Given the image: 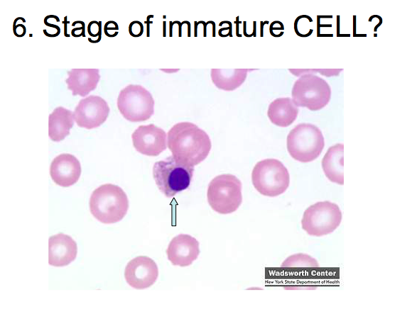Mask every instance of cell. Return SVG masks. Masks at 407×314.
<instances>
[{"label":"cell","mask_w":407,"mask_h":314,"mask_svg":"<svg viewBox=\"0 0 407 314\" xmlns=\"http://www.w3.org/2000/svg\"><path fill=\"white\" fill-rule=\"evenodd\" d=\"M117 107L125 119L131 122L144 121L154 113V100L141 85L129 84L121 90Z\"/></svg>","instance_id":"ba28073f"},{"label":"cell","mask_w":407,"mask_h":314,"mask_svg":"<svg viewBox=\"0 0 407 314\" xmlns=\"http://www.w3.org/2000/svg\"><path fill=\"white\" fill-rule=\"evenodd\" d=\"M158 276L156 262L148 257L139 256L128 262L124 270L127 284L136 289H145L153 285Z\"/></svg>","instance_id":"7c38bea8"},{"label":"cell","mask_w":407,"mask_h":314,"mask_svg":"<svg viewBox=\"0 0 407 314\" xmlns=\"http://www.w3.org/2000/svg\"><path fill=\"white\" fill-rule=\"evenodd\" d=\"M341 220L340 207L335 203L325 201L315 203L305 211L301 225L308 235L321 237L335 231Z\"/></svg>","instance_id":"9c48e42d"},{"label":"cell","mask_w":407,"mask_h":314,"mask_svg":"<svg viewBox=\"0 0 407 314\" xmlns=\"http://www.w3.org/2000/svg\"><path fill=\"white\" fill-rule=\"evenodd\" d=\"M167 147L175 159L194 167L207 157L212 144L207 133L197 125L180 122L168 130Z\"/></svg>","instance_id":"6da1fadb"},{"label":"cell","mask_w":407,"mask_h":314,"mask_svg":"<svg viewBox=\"0 0 407 314\" xmlns=\"http://www.w3.org/2000/svg\"><path fill=\"white\" fill-rule=\"evenodd\" d=\"M199 253L198 241L187 234L174 237L166 249L168 260L173 265L180 267L190 265L197 258Z\"/></svg>","instance_id":"4fadbf2b"},{"label":"cell","mask_w":407,"mask_h":314,"mask_svg":"<svg viewBox=\"0 0 407 314\" xmlns=\"http://www.w3.org/2000/svg\"><path fill=\"white\" fill-rule=\"evenodd\" d=\"M77 246L69 235L58 233L48 240V263L53 267H65L76 258Z\"/></svg>","instance_id":"9a60e30c"},{"label":"cell","mask_w":407,"mask_h":314,"mask_svg":"<svg viewBox=\"0 0 407 314\" xmlns=\"http://www.w3.org/2000/svg\"><path fill=\"white\" fill-rule=\"evenodd\" d=\"M64 35L65 37H69L70 35L67 33V24L69 23V21H67V16L64 17Z\"/></svg>","instance_id":"83f0119b"},{"label":"cell","mask_w":407,"mask_h":314,"mask_svg":"<svg viewBox=\"0 0 407 314\" xmlns=\"http://www.w3.org/2000/svg\"><path fill=\"white\" fill-rule=\"evenodd\" d=\"M242 182L232 174L215 177L207 188V201L211 208L220 214L237 210L242 202Z\"/></svg>","instance_id":"8992f818"},{"label":"cell","mask_w":407,"mask_h":314,"mask_svg":"<svg viewBox=\"0 0 407 314\" xmlns=\"http://www.w3.org/2000/svg\"><path fill=\"white\" fill-rule=\"evenodd\" d=\"M76 22L79 24L78 27H75L71 30V35L73 37H85V24L82 21H76Z\"/></svg>","instance_id":"484cf974"},{"label":"cell","mask_w":407,"mask_h":314,"mask_svg":"<svg viewBox=\"0 0 407 314\" xmlns=\"http://www.w3.org/2000/svg\"><path fill=\"white\" fill-rule=\"evenodd\" d=\"M291 94L292 100L298 107H305L315 111L329 103L331 89L324 79L313 74H305L295 82Z\"/></svg>","instance_id":"52a82bcc"},{"label":"cell","mask_w":407,"mask_h":314,"mask_svg":"<svg viewBox=\"0 0 407 314\" xmlns=\"http://www.w3.org/2000/svg\"><path fill=\"white\" fill-rule=\"evenodd\" d=\"M18 22V18H15L13 23V32L16 37L21 38L25 35L26 28L22 23Z\"/></svg>","instance_id":"d4e9b609"},{"label":"cell","mask_w":407,"mask_h":314,"mask_svg":"<svg viewBox=\"0 0 407 314\" xmlns=\"http://www.w3.org/2000/svg\"><path fill=\"white\" fill-rule=\"evenodd\" d=\"M247 72L246 69H212L210 76L218 89L233 91L244 83Z\"/></svg>","instance_id":"ffe728a7"},{"label":"cell","mask_w":407,"mask_h":314,"mask_svg":"<svg viewBox=\"0 0 407 314\" xmlns=\"http://www.w3.org/2000/svg\"><path fill=\"white\" fill-rule=\"evenodd\" d=\"M251 181L261 194L275 197L286 191L289 186L290 176L281 161L268 158L256 163L252 170Z\"/></svg>","instance_id":"5b68a950"},{"label":"cell","mask_w":407,"mask_h":314,"mask_svg":"<svg viewBox=\"0 0 407 314\" xmlns=\"http://www.w3.org/2000/svg\"><path fill=\"white\" fill-rule=\"evenodd\" d=\"M54 22H60V18L55 15H48L44 18V23L48 27H51L55 35L58 36L60 33L58 26L53 24Z\"/></svg>","instance_id":"cb8c5ba5"},{"label":"cell","mask_w":407,"mask_h":314,"mask_svg":"<svg viewBox=\"0 0 407 314\" xmlns=\"http://www.w3.org/2000/svg\"><path fill=\"white\" fill-rule=\"evenodd\" d=\"M287 150L291 157L303 162H310L321 154L325 140L322 131L311 123H300L287 136Z\"/></svg>","instance_id":"277c9868"},{"label":"cell","mask_w":407,"mask_h":314,"mask_svg":"<svg viewBox=\"0 0 407 314\" xmlns=\"http://www.w3.org/2000/svg\"><path fill=\"white\" fill-rule=\"evenodd\" d=\"M119 30V26L117 23L114 21H109L104 26V33L107 37L109 35L110 30Z\"/></svg>","instance_id":"4316f807"},{"label":"cell","mask_w":407,"mask_h":314,"mask_svg":"<svg viewBox=\"0 0 407 314\" xmlns=\"http://www.w3.org/2000/svg\"><path fill=\"white\" fill-rule=\"evenodd\" d=\"M129 200L119 186L107 184L99 186L89 198V210L99 222L106 224L120 221L126 215Z\"/></svg>","instance_id":"7a4b0ae2"},{"label":"cell","mask_w":407,"mask_h":314,"mask_svg":"<svg viewBox=\"0 0 407 314\" xmlns=\"http://www.w3.org/2000/svg\"><path fill=\"white\" fill-rule=\"evenodd\" d=\"M65 82L73 96L85 97L94 90L100 79L99 69H72Z\"/></svg>","instance_id":"2e32d148"},{"label":"cell","mask_w":407,"mask_h":314,"mask_svg":"<svg viewBox=\"0 0 407 314\" xmlns=\"http://www.w3.org/2000/svg\"><path fill=\"white\" fill-rule=\"evenodd\" d=\"M137 152L147 156H157L167 147V134L153 124L139 126L131 135Z\"/></svg>","instance_id":"8fae6325"},{"label":"cell","mask_w":407,"mask_h":314,"mask_svg":"<svg viewBox=\"0 0 407 314\" xmlns=\"http://www.w3.org/2000/svg\"><path fill=\"white\" fill-rule=\"evenodd\" d=\"M74 124L73 113L63 106L55 108L48 117V136L60 142L70 135Z\"/></svg>","instance_id":"ac0fdd59"},{"label":"cell","mask_w":407,"mask_h":314,"mask_svg":"<svg viewBox=\"0 0 407 314\" xmlns=\"http://www.w3.org/2000/svg\"><path fill=\"white\" fill-rule=\"evenodd\" d=\"M298 114V107L288 97L278 98L268 106L267 116L272 123L280 127L291 125Z\"/></svg>","instance_id":"e0dca14e"},{"label":"cell","mask_w":407,"mask_h":314,"mask_svg":"<svg viewBox=\"0 0 407 314\" xmlns=\"http://www.w3.org/2000/svg\"><path fill=\"white\" fill-rule=\"evenodd\" d=\"M344 145L337 143L331 146L322 159L325 175L332 182L344 184L343 173Z\"/></svg>","instance_id":"d6986e66"},{"label":"cell","mask_w":407,"mask_h":314,"mask_svg":"<svg viewBox=\"0 0 407 314\" xmlns=\"http://www.w3.org/2000/svg\"><path fill=\"white\" fill-rule=\"evenodd\" d=\"M87 33L92 37L88 41L92 43H97L102 38V21H92L88 23Z\"/></svg>","instance_id":"7402d4cb"},{"label":"cell","mask_w":407,"mask_h":314,"mask_svg":"<svg viewBox=\"0 0 407 314\" xmlns=\"http://www.w3.org/2000/svg\"><path fill=\"white\" fill-rule=\"evenodd\" d=\"M109 107L99 96L90 95L82 99L73 112L74 120L79 127L90 130L101 125L107 118Z\"/></svg>","instance_id":"30bf717a"},{"label":"cell","mask_w":407,"mask_h":314,"mask_svg":"<svg viewBox=\"0 0 407 314\" xmlns=\"http://www.w3.org/2000/svg\"><path fill=\"white\" fill-rule=\"evenodd\" d=\"M318 262L306 254H295L286 259L281 264L282 268H317Z\"/></svg>","instance_id":"44dd1931"},{"label":"cell","mask_w":407,"mask_h":314,"mask_svg":"<svg viewBox=\"0 0 407 314\" xmlns=\"http://www.w3.org/2000/svg\"><path fill=\"white\" fill-rule=\"evenodd\" d=\"M194 172V167L183 164L173 155L156 162L153 176L158 189L168 198L188 188Z\"/></svg>","instance_id":"3957f363"},{"label":"cell","mask_w":407,"mask_h":314,"mask_svg":"<svg viewBox=\"0 0 407 314\" xmlns=\"http://www.w3.org/2000/svg\"><path fill=\"white\" fill-rule=\"evenodd\" d=\"M50 174L56 184L63 187H68L79 180L81 174V165L74 155L67 153L61 154L52 161Z\"/></svg>","instance_id":"5bb4252c"},{"label":"cell","mask_w":407,"mask_h":314,"mask_svg":"<svg viewBox=\"0 0 407 314\" xmlns=\"http://www.w3.org/2000/svg\"><path fill=\"white\" fill-rule=\"evenodd\" d=\"M129 32L133 37H139L143 34V26L139 21H134L129 26Z\"/></svg>","instance_id":"603a6c76"}]
</instances>
